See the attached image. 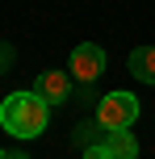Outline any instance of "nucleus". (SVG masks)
<instances>
[{
	"instance_id": "obj_1",
	"label": "nucleus",
	"mask_w": 155,
	"mask_h": 159,
	"mask_svg": "<svg viewBox=\"0 0 155 159\" xmlns=\"http://www.w3.org/2000/svg\"><path fill=\"white\" fill-rule=\"evenodd\" d=\"M0 126L13 138H38L42 130L50 126V105L42 101L38 92H8L4 105H0Z\"/></svg>"
},
{
	"instance_id": "obj_2",
	"label": "nucleus",
	"mask_w": 155,
	"mask_h": 159,
	"mask_svg": "<svg viewBox=\"0 0 155 159\" xmlns=\"http://www.w3.org/2000/svg\"><path fill=\"white\" fill-rule=\"evenodd\" d=\"M139 109L143 105H139L134 92H105L97 101V126L105 130V134L109 130H130L134 121H139Z\"/></svg>"
},
{
	"instance_id": "obj_3",
	"label": "nucleus",
	"mask_w": 155,
	"mask_h": 159,
	"mask_svg": "<svg viewBox=\"0 0 155 159\" xmlns=\"http://www.w3.org/2000/svg\"><path fill=\"white\" fill-rule=\"evenodd\" d=\"M67 71H71L75 88L88 92V88L105 75V50H101L97 42H80V46L71 50V59H67Z\"/></svg>"
},
{
	"instance_id": "obj_4",
	"label": "nucleus",
	"mask_w": 155,
	"mask_h": 159,
	"mask_svg": "<svg viewBox=\"0 0 155 159\" xmlns=\"http://www.w3.org/2000/svg\"><path fill=\"white\" fill-rule=\"evenodd\" d=\"M34 92H38L46 105H67V96L75 92V80H71V71L46 67V71H42L38 80H34Z\"/></svg>"
},
{
	"instance_id": "obj_5",
	"label": "nucleus",
	"mask_w": 155,
	"mask_h": 159,
	"mask_svg": "<svg viewBox=\"0 0 155 159\" xmlns=\"http://www.w3.org/2000/svg\"><path fill=\"white\" fill-rule=\"evenodd\" d=\"M130 75L143 80V84H155V46H134L130 50Z\"/></svg>"
},
{
	"instance_id": "obj_6",
	"label": "nucleus",
	"mask_w": 155,
	"mask_h": 159,
	"mask_svg": "<svg viewBox=\"0 0 155 159\" xmlns=\"http://www.w3.org/2000/svg\"><path fill=\"white\" fill-rule=\"evenodd\" d=\"M105 147L113 159H139V138L130 134V130H109L105 134Z\"/></svg>"
},
{
	"instance_id": "obj_7",
	"label": "nucleus",
	"mask_w": 155,
	"mask_h": 159,
	"mask_svg": "<svg viewBox=\"0 0 155 159\" xmlns=\"http://www.w3.org/2000/svg\"><path fill=\"white\" fill-rule=\"evenodd\" d=\"M84 159H113V155H109V147H105V138H101V143H92V147H84Z\"/></svg>"
},
{
	"instance_id": "obj_8",
	"label": "nucleus",
	"mask_w": 155,
	"mask_h": 159,
	"mask_svg": "<svg viewBox=\"0 0 155 159\" xmlns=\"http://www.w3.org/2000/svg\"><path fill=\"white\" fill-rule=\"evenodd\" d=\"M13 67V42H0V75Z\"/></svg>"
},
{
	"instance_id": "obj_9",
	"label": "nucleus",
	"mask_w": 155,
	"mask_h": 159,
	"mask_svg": "<svg viewBox=\"0 0 155 159\" xmlns=\"http://www.w3.org/2000/svg\"><path fill=\"white\" fill-rule=\"evenodd\" d=\"M4 159H30V155H25V151H8Z\"/></svg>"
},
{
	"instance_id": "obj_10",
	"label": "nucleus",
	"mask_w": 155,
	"mask_h": 159,
	"mask_svg": "<svg viewBox=\"0 0 155 159\" xmlns=\"http://www.w3.org/2000/svg\"><path fill=\"white\" fill-rule=\"evenodd\" d=\"M4 155H8V151H0V159H4Z\"/></svg>"
}]
</instances>
